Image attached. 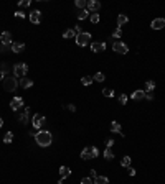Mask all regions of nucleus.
I'll return each instance as SVG.
<instances>
[{
	"instance_id": "nucleus-1",
	"label": "nucleus",
	"mask_w": 165,
	"mask_h": 184,
	"mask_svg": "<svg viewBox=\"0 0 165 184\" xmlns=\"http://www.w3.org/2000/svg\"><path fill=\"white\" fill-rule=\"evenodd\" d=\"M35 142H36V145L46 148V146H50L51 143H53V135L46 130H40V131H36V135H35Z\"/></svg>"
},
{
	"instance_id": "nucleus-2",
	"label": "nucleus",
	"mask_w": 165,
	"mask_h": 184,
	"mask_svg": "<svg viewBox=\"0 0 165 184\" xmlns=\"http://www.w3.org/2000/svg\"><path fill=\"white\" fill-rule=\"evenodd\" d=\"M76 45L78 46H88V45H91V33H88V31H81L79 35H76Z\"/></svg>"
},
{
	"instance_id": "nucleus-3",
	"label": "nucleus",
	"mask_w": 165,
	"mask_h": 184,
	"mask_svg": "<svg viewBox=\"0 0 165 184\" xmlns=\"http://www.w3.org/2000/svg\"><path fill=\"white\" fill-rule=\"evenodd\" d=\"M17 85H18V81L17 77H12V76H7L4 79V89L7 92H15L17 91Z\"/></svg>"
},
{
	"instance_id": "nucleus-4",
	"label": "nucleus",
	"mask_w": 165,
	"mask_h": 184,
	"mask_svg": "<svg viewBox=\"0 0 165 184\" xmlns=\"http://www.w3.org/2000/svg\"><path fill=\"white\" fill-rule=\"evenodd\" d=\"M99 155V150L96 146H86V148L81 151V158L82 159H93Z\"/></svg>"
},
{
	"instance_id": "nucleus-5",
	"label": "nucleus",
	"mask_w": 165,
	"mask_h": 184,
	"mask_svg": "<svg viewBox=\"0 0 165 184\" xmlns=\"http://www.w3.org/2000/svg\"><path fill=\"white\" fill-rule=\"evenodd\" d=\"M27 72H28V66H27L25 63H18L13 66L15 77H27Z\"/></svg>"
},
{
	"instance_id": "nucleus-6",
	"label": "nucleus",
	"mask_w": 165,
	"mask_h": 184,
	"mask_svg": "<svg viewBox=\"0 0 165 184\" xmlns=\"http://www.w3.org/2000/svg\"><path fill=\"white\" fill-rule=\"evenodd\" d=\"M0 39H2V50H8V48H12V33L10 31H4L2 35H0Z\"/></svg>"
},
{
	"instance_id": "nucleus-7",
	"label": "nucleus",
	"mask_w": 165,
	"mask_h": 184,
	"mask_svg": "<svg viewBox=\"0 0 165 184\" xmlns=\"http://www.w3.org/2000/svg\"><path fill=\"white\" fill-rule=\"evenodd\" d=\"M112 51L119 54H127L129 53V46L122 41H116V43H112Z\"/></svg>"
},
{
	"instance_id": "nucleus-8",
	"label": "nucleus",
	"mask_w": 165,
	"mask_h": 184,
	"mask_svg": "<svg viewBox=\"0 0 165 184\" xmlns=\"http://www.w3.org/2000/svg\"><path fill=\"white\" fill-rule=\"evenodd\" d=\"M43 122H45V117L41 115V113H35L32 118V125L35 130H40V128L43 127Z\"/></svg>"
},
{
	"instance_id": "nucleus-9",
	"label": "nucleus",
	"mask_w": 165,
	"mask_h": 184,
	"mask_svg": "<svg viewBox=\"0 0 165 184\" xmlns=\"http://www.w3.org/2000/svg\"><path fill=\"white\" fill-rule=\"evenodd\" d=\"M88 12H93V13H96L97 10L101 8V2H97V0H88Z\"/></svg>"
},
{
	"instance_id": "nucleus-10",
	"label": "nucleus",
	"mask_w": 165,
	"mask_h": 184,
	"mask_svg": "<svg viewBox=\"0 0 165 184\" xmlns=\"http://www.w3.org/2000/svg\"><path fill=\"white\" fill-rule=\"evenodd\" d=\"M22 105H23V99H22V97H13L12 102H10V109L13 110V112H17Z\"/></svg>"
},
{
	"instance_id": "nucleus-11",
	"label": "nucleus",
	"mask_w": 165,
	"mask_h": 184,
	"mask_svg": "<svg viewBox=\"0 0 165 184\" xmlns=\"http://www.w3.org/2000/svg\"><path fill=\"white\" fill-rule=\"evenodd\" d=\"M150 26L154 30H162V28H165V20L164 18H155V20H152Z\"/></svg>"
},
{
	"instance_id": "nucleus-12",
	"label": "nucleus",
	"mask_w": 165,
	"mask_h": 184,
	"mask_svg": "<svg viewBox=\"0 0 165 184\" xmlns=\"http://www.w3.org/2000/svg\"><path fill=\"white\" fill-rule=\"evenodd\" d=\"M30 21L35 23V25H38L40 21H41V12H40V10H33L32 13H30Z\"/></svg>"
},
{
	"instance_id": "nucleus-13",
	"label": "nucleus",
	"mask_w": 165,
	"mask_h": 184,
	"mask_svg": "<svg viewBox=\"0 0 165 184\" xmlns=\"http://www.w3.org/2000/svg\"><path fill=\"white\" fill-rule=\"evenodd\" d=\"M91 50H93V53H102V51L106 50V43H91Z\"/></svg>"
},
{
	"instance_id": "nucleus-14",
	"label": "nucleus",
	"mask_w": 165,
	"mask_h": 184,
	"mask_svg": "<svg viewBox=\"0 0 165 184\" xmlns=\"http://www.w3.org/2000/svg\"><path fill=\"white\" fill-rule=\"evenodd\" d=\"M130 99H134V100H142V99H145V91H142V89H137L136 92H132V94H130Z\"/></svg>"
},
{
	"instance_id": "nucleus-15",
	"label": "nucleus",
	"mask_w": 165,
	"mask_h": 184,
	"mask_svg": "<svg viewBox=\"0 0 165 184\" xmlns=\"http://www.w3.org/2000/svg\"><path fill=\"white\" fill-rule=\"evenodd\" d=\"M28 115H30V107H27L25 112L18 115V120H20V123H22V125H27V123H28Z\"/></svg>"
},
{
	"instance_id": "nucleus-16",
	"label": "nucleus",
	"mask_w": 165,
	"mask_h": 184,
	"mask_svg": "<svg viewBox=\"0 0 165 184\" xmlns=\"http://www.w3.org/2000/svg\"><path fill=\"white\" fill-rule=\"evenodd\" d=\"M25 50V43H12V51L13 53H22V51Z\"/></svg>"
},
{
	"instance_id": "nucleus-17",
	"label": "nucleus",
	"mask_w": 165,
	"mask_h": 184,
	"mask_svg": "<svg viewBox=\"0 0 165 184\" xmlns=\"http://www.w3.org/2000/svg\"><path fill=\"white\" fill-rule=\"evenodd\" d=\"M18 84L22 85L23 89H30V87H33V81H32V79H28V77H22Z\"/></svg>"
},
{
	"instance_id": "nucleus-18",
	"label": "nucleus",
	"mask_w": 165,
	"mask_h": 184,
	"mask_svg": "<svg viewBox=\"0 0 165 184\" xmlns=\"http://www.w3.org/2000/svg\"><path fill=\"white\" fill-rule=\"evenodd\" d=\"M60 176H61V179H66V177H69V176H71V169H69L68 166H61V168H60Z\"/></svg>"
},
{
	"instance_id": "nucleus-19",
	"label": "nucleus",
	"mask_w": 165,
	"mask_h": 184,
	"mask_svg": "<svg viewBox=\"0 0 165 184\" xmlns=\"http://www.w3.org/2000/svg\"><path fill=\"white\" fill-rule=\"evenodd\" d=\"M127 21H129V18H127L126 15L121 13V15L117 17V28H122V25H126Z\"/></svg>"
},
{
	"instance_id": "nucleus-20",
	"label": "nucleus",
	"mask_w": 165,
	"mask_h": 184,
	"mask_svg": "<svg viewBox=\"0 0 165 184\" xmlns=\"http://www.w3.org/2000/svg\"><path fill=\"white\" fill-rule=\"evenodd\" d=\"M122 128H121V125H119L117 123V122H112V123H111V131H112V133H122Z\"/></svg>"
},
{
	"instance_id": "nucleus-21",
	"label": "nucleus",
	"mask_w": 165,
	"mask_h": 184,
	"mask_svg": "<svg viewBox=\"0 0 165 184\" xmlns=\"http://www.w3.org/2000/svg\"><path fill=\"white\" fill-rule=\"evenodd\" d=\"M94 184H109V179L106 176H97L94 179Z\"/></svg>"
},
{
	"instance_id": "nucleus-22",
	"label": "nucleus",
	"mask_w": 165,
	"mask_h": 184,
	"mask_svg": "<svg viewBox=\"0 0 165 184\" xmlns=\"http://www.w3.org/2000/svg\"><path fill=\"white\" fill-rule=\"evenodd\" d=\"M63 38H66V39L76 38V31H74V30H66V31L63 33Z\"/></svg>"
},
{
	"instance_id": "nucleus-23",
	"label": "nucleus",
	"mask_w": 165,
	"mask_h": 184,
	"mask_svg": "<svg viewBox=\"0 0 165 184\" xmlns=\"http://www.w3.org/2000/svg\"><path fill=\"white\" fill-rule=\"evenodd\" d=\"M130 161H132V159H130V156H124V158H122V161H121V166L122 168H129L130 166Z\"/></svg>"
},
{
	"instance_id": "nucleus-24",
	"label": "nucleus",
	"mask_w": 165,
	"mask_h": 184,
	"mask_svg": "<svg viewBox=\"0 0 165 184\" xmlns=\"http://www.w3.org/2000/svg\"><path fill=\"white\" fill-rule=\"evenodd\" d=\"M155 89V82L154 81H147L145 82V92H152Z\"/></svg>"
},
{
	"instance_id": "nucleus-25",
	"label": "nucleus",
	"mask_w": 165,
	"mask_h": 184,
	"mask_svg": "<svg viewBox=\"0 0 165 184\" xmlns=\"http://www.w3.org/2000/svg\"><path fill=\"white\" fill-rule=\"evenodd\" d=\"M12 142H13V133H12V131H7V135L4 137V143L8 145V143H12Z\"/></svg>"
},
{
	"instance_id": "nucleus-26",
	"label": "nucleus",
	"mask_w": 165,
	"mask_h": 184,
	"mask_svg": "<svg viewBox=\"0 0 165 184\" xmlns=\"http://www.w3.org/2000/svg\"><path fill=\"white\" fill-rule=\"evenodd\" d=\"M88 15H89V12H88L86 8H84V10H79L78 18H79V20H86V18H88Z\"/></svg>"
},
{
	"instance_id": "nucleus-27",
	"label": "nucleus",
	"mask_w": 165,
	"mask_h": 184,
	"mask_svg": "<svg viewBox=\"0 0 165 184\" xmlns=\"http://www.w3.org/2000/svg\"><path fill=\"white\" fill-rule=\"evenodd\" d=\"M74 5H76L78 8H81V10H84V7L88 5V2H86V0H76Z\"/></svg>"
},
{
	"instance_id": "nucleus-28",
	"label": "nucleus",
	"mask_w": 165,
	"mask_h": 184,
	"mask_svg": "<svg viewBox=\"0 0 165 184\" xmlns=\"http://www.w3.org/2000/svg\"><path fill=\"white\" fill-rule=\"evenodd\" d=\"M81 82H82V85H91V84H93V77H89V76H84V77L81 79Z\"/></svg>"
},
{
	"instance_id": "nucleus-29",
	"label": "nucleus",
	"mask_w": 165,
	"mask_h": 184,
	"mask_svg": "<svg viewBox=\"0 0 165 184\" xmlns=\"http://www.w3.org/2000/svg\"><path fill=\"white\" fill-rule=\"evenodd\" d=\"M104 74H102V72H96V76H94V77H93V81H96V82H102V81H104Z\"/></svg>"
},
{
	"instance_id": "nucleus-30",
	"label": "nucleus",
	"mask_w": 165,
	"mask_h": 184,
	"mask_svg": "<svg viewBox=\"0 0 165 184\" xmlns=\"http://www.w3.org/2000/svg\"><path fill=\"white\" fill-rule=\"evenodd\" d=\"M104 158H106V159H109V161H111V159L114 158V153L111 151V148H106V151H104Z\"/></svg>"
},
{
	"instance_id": "nucleus-31",
	"label": "nucleus",
	"mask_w": 165,
	"mask_h": 184,
	"mask_svg": "<svg viewBox=\"0 0 165 184\" xmlns=\"http://www.w3.org/2000/svg\"><path fill=\"white\" fill-rule=\"evenodd\" d=\"M99 20H101L99 13H91V21H93L94 25H96V23H99Z\"/></svg>"
},
{
	"instance_id": "nucleus-32",
	"label": "nucleus",
	"mask_w": 165,
	"mask_h": 184,
	"mask_svg": "<svg viewBox=\"0 0 165 184\" xmlns=\"http://www.w3.org/2000/svg\"><path fill=\"white\" fill-rule=\"evenodd\" d=\"M102 94H104V97H114V91H112V89H104V91H102Z\"/></svg>"
},
{
	"instance_id": "nucleus-33",
	"label": "nucleus",
	"mask_w": 165,
	"mask_h": 184,
	"mask_svg": "<svg viewBox=\"0 0 165 184\" xmlns=\"http://www.w3.org/2000/svg\"><path fill=\"white\" fill-rule=\"evenodd\" d=\"M121 36H122V28H116L112 31V38H121Z\"/></svg>"
},
{
	"instance_id": "nucleus-34",
	"label": "nucleus",
	"mask_w": 165,
	"mask_h": 184,
	"mask_svg": "<svg viewBox=\"0 0 165 184\" xmlns=\"http://www.w3.org/2000/svg\"><path fill=\"white\" fill-rule=\"evenodd\" d=\"M0 71L4 72V74H7V72L10 71V66H8L7 63H4V64H2V67H0Z\"/></svg>"
},
{
	"instance_id": "nucleus-35",
	"label": "nucleus",
	"mask_w": 165,
	"mask_h": 184,
	"mask_svg": "<svg viewBox=\"0 0 165 184\" xmlns=\"http://www.w3.org/2000/svg\"><path fill=\"white\" fill-rule=\"evenodd\" d=\"M30 4H32V0H20V2H18L20 7H30Z\"/></svg>"
},
{
	"instance_id": "nucleus-36",
	"label": "nucleus",
	"mask_w": 165,
	"mask_h": 184,
	"mask_svg": "<svg viewBox=\"0 0 165 184\" xmlns=\"http://www.w3.org/2000/svg\"><path fill=\"white\" fill-rule=\"evenodd\" d=\"M81 184H94V179H91V177H82Z\"/></svg>"
},
{
	"instance_id": "nucleus-37",
	"label": "nucleus",
	"mask_w": 165,
	"mask_h": 184,
	"mask_svg": "<svg viewBox=\"0 0 165 184\" xmlns=\"http://www.w3.org/2000/svg\"><path fill=\"white\" fill-rule=\"evenodd\" d=\"M119 102H121L122 105H124V104L127 102V96H126V94H122V96H119Z\"/></svg>"
},
{
	"instance_id": "nucleus-38",
	"label": "nucleus",
	"mask_w": 165,
	"mask_h": 184,
	"mask_svg": "<svg viewBox=\"0 0 165 184\" xmlns=\"http://www.w3.org/2000/svg\"><path fill=\"white\" fill-rule=\"evenodd\" d=\"M15 17H18V18H22V20H23V18H27V15L23 13V12L18 10V12H15Z\"/></svg>"
},
{
	"instance_id": "nucleus-39",
	"label": "nucleus",
	"mask_w": 165,
	"mask_h": 184,
	"mask_svg": "<svg viewBox=\"0 0 165 184\" xmlns=\"http://www.w3.org/2000/svg\"><path fill=\"white\" fill-rule=\"evenodd\" d=\"M66 109H68L69 112H76V105H73V104H69V105H66Z\"/></svg>"
},
{
	"instance_id": "nucleus-40",
	"label": "nucleus",
	"mask_w": 165,
	"mask_h": 184,
	"mask_svg": "<svg viewBox=\"0 0 165 184\" xmlns=\"http://www.w3.org/2000/svg\"><path fill=\"white\" fill-rule=\"evenodd\" d=\"M89 177H91V179H96V177H97V174H96V169H91V173H89Z\"/></svg>"
},
{
	"instance_id": "nucleus-41",
	"label": "nucleus",
	"mask_w": 165,
	"mask_h": 184,
	"mask_svg": "<svg viewBox=\"0 0 165 184\" xmlns=\"http://www.w3.org/2000/svg\"><path fill=\"white\" fill-rule=\"evenodd\" d=\"M145 99H149V100H154V94H152V92H145Z\"/></svg>"
},
{
	"instance_id": "nucleus-42",
	"label": "nucleus",
	"mask_w": 165,
	"mask_h": 184,
	"mask_svg": "<svg viewBox=\"0 0 165 184\" xmlns=\"http://www.w3.org/2000/svg\"><path fill=\"white\" fill-rule=\"evenodd\" d=\"M112 145H114V140H112V138L111 140H106V146H108V148H111Z\"/></svg>"
},
{
	"instance_id": "nucleus-43",
	"label": "nucleus",
	"mask_w": 165,
	"mask_h": 184,
	"mask_svg": "<svg viewBox=\"0 0 165 184\" xmlns=\"http://www.w3.org/2000/svg\"><path fill=\"white\" fill-rule=\"evenodd\" d=\"M129 174H130V176H136V169L130 168V166H129Z\"/></svg>"
},
{
	"instance_id": "nucleus-44",
	"label": "nucleus",
	"mask_w": 165,
	"mask_h": 184,
	"mask_svg": "<svg viewBox=\"0 0 165 184\" xmlns=\"http://www.w3.org/2000/svg\"><path fill=\"white\" fill-rule=\"evenodd\" d=\"M4 79H5V74H4L2 71H0V81H4Z\"/></svg>"
},
{
	"instance_id": "nucleus-45",
	"label": "nucleus",
	"mask_w": 165,
	"mask_h": 184,
	"mask_svg": "<svg viewBox=\"0 0 165 184\" xmlns=\"http://www.w3.org/2000/svg\"><path fill=\"white\" fill-rule=\"evenodd\" d=\"M4 127V120H2V117H0V128Z\"/></svg>"
}]
</instances>
